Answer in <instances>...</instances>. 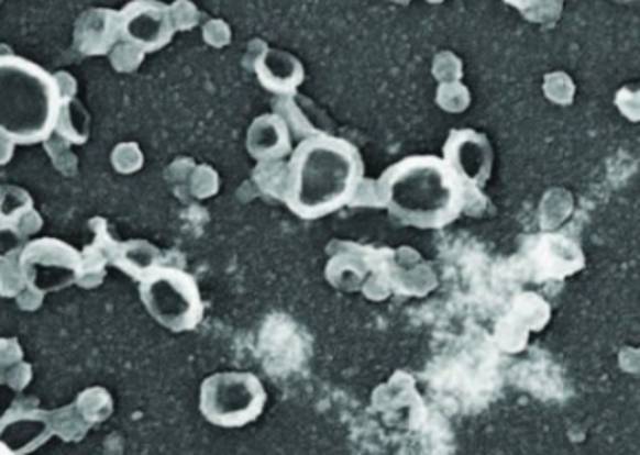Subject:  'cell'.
<instances>
[{
  "label": "cell",
  "instance_id": "cell-9",
  "mask_svg": "<svg viewBox=\"0 0 640 455\" xmlns=\"http://www.w3.org/2000/svg\"><path fill=\"white\" fill-rule=\"evenodd\" d=\"M53 436L49 411L40 409L36 398L15 399L0 417V443L13 455H29Z\"/></svg>",
  "mask_w": 640,
  "mask_h": 455
},
{
  "label": "cell",
  "instance_id": "cell-21",
  "mask_svg": "<svg viewBox=\"0 0 640 455\" xmlns=\"http://www.w3.org/2000/svg\"><path fill=\"white\" fill-rule=\"evenodd\" d=\"M23 347L15 337H0V366H10L23 360Z\"/></svg>",
  "mask_w": 640,
  "mask_h": 455
},
{
  "label": "cell",
  "instance_id": "cell-4",
  "mask_svg": "<svg viewBox=\"0 0 640 455\" xmlns=\"http://www.w3.org/2000/svg\"><path fill=\"white\" fill-rule=\"evenodd\" d=\"M140 298L156 323L177 334L198 329L206 315L198 281L177 266H156L140 279Z\"/></svg>",
  "mask_w": 640,
  "mask_h": 455
},
{
  "label": "cell",
  "instance_id": "cell-24",
  "mask_svg": "<svg viewBox=\"0 0 640 455\" xmlns=\"http://www.w3.org/2000/svg\"><path fill=\"white\" fill-rule=\"evenodd\" d=\"M509 7L517 8V10H530V8L539 4L541 0H504Z\"/></svg>",
  "mask_w": 640,
  "mask_h": 455
},
{
  "label": "cell",
  "instance_id": "cell-16",
  "mask_svg": "<svg viewBox=\"0 0 640 455\" xmlns=\"http://www.w3.org/2000/svg\"><path fill=\"white\" fill-rule=\"evenodd\" d=\"M31 210H34V201L29 191L20 186H0V223L18 225Z\"/></svg>",
  "mask_w": 640,
  "mask_h": 455
},
{
  "label": "cell",
  "instance_id": "cell-18",
  "mask_svg": "<svg viewBox=\"0 0 640 455\" xmlns=\"http://www.w3.org/2000/svg\"><path fill=\"white\" fill-rule=\"evenodd\" d=\"M31 382H33L31 364L21 360L10 366H0V386H8L13 392H23Z\"/></svg>",
  "mask_w": 640,
  "mask_h": 455
},
{
  "label": "cell",
  "instance_id": "cell-6",
  "mask_svg": "<svg viewBox=\"0 0 640 455\" xmlns=\"http://www.w3.org/2000/svg\"><path fill=\"white\" fill-rule=\"evenodd\" d=\"M18 263L26 287L42 295L68 289L81 274V252L52 236L26 242Z\"/></svg>",
  "mask_w": 640,
  "mask_h": 455
},
{
  "label": "cell",
  "instance_id": "cell-3",
  "mask_svg": "<svg viewBox=\"0 0 640 455\" xmlns=\"http://www.w3.org/2000/svg\"><path fill=\"white\" fill-rule=\"evenodd\" d=\"M57 77L18 55H0V137L38 145L52 137L63 108Z\"/></svg>",
  "mask_w": 640,
  "mask_h": 455
},
{
  "label": "cell",
  "instance_id": "cell-11",
  "mask_svg": "<svg viewBox=\"0 0 640 455\" xmlns=\"http://www.w3.org/2000/svg\"><path fill=\"white\" fill-rule=\"evenodd\" d=\"M257 79L275 95H294L305 81L301 60L286 51L267 49L256 60Z\"/></svg>",
  "mask_w": 640,
  "mask_h": 455
},
{
  "label": "cell",
  "instance_id": "cell-10",
  "mask_svg": "<svg viewBox=\"0 0 640 455\" xmlns=\"http://www.w3.org/2000/svg\"><path fill=\"white\" fill-rule=\"evenodd\" d=\"M246 148L257 162H276L291 154V135L278 114H262L252 122L246 135Z\"/></svg>",
  "mask_w": 640,
  "mask_h": 455
},
{
  "label": "cell",
  "instance_id": "cell-15",
  "mask_svg": "<svg viewBox=\"0 0 640 455\" xmlns=\"http://www.w3.org/2000/svg\"><path fill=\"white\" fill-rule=\"evenodd\" d=\"M76 407L90 425L100 424L111 417L113 398L102 386H92L77 396Z\"/></svg>",
  "mask_w": 640,
  "mask_h": 455
},
{
  "label": "cell",
  "instance_id": "cell-25",
  "mask_svg": "<svg viewBox=\"0 0 640 455\" xmlns=\"http://www.w3.org/2000/svg\"><path fill=\"white\" fill-rule=\"evenodd\" d=\"M4 143H8V141L0 137V165L7 164L8 159H10V156H12V148H7V151L2 148Z\"/></svg>",
  "mask_w": 640,
  "mask_h": 455
},
{
  "label": "cell",
  "instance_id": "cell-13",
  "mask_svg": "<svg viewBox=\"0 0 640 455\" xmlns=\"http://www.w3.org/2000/svg\"><path fill=\"white\" fill-rule=\"evenodd\" d=\"M113 265L122 273L129 274L130 278L140 281L156 266L164 265V263H162L161 249L153 246L151 242L129 241L119 244Z\"/></svg>",
  "mask_w": 640,
  "mask_h": 455
},
{
  "label": "cell",
  "instance_id": "cell-26",
  "mask_svg": "<svg viewBox=\"0 0 640 455\" xmlns=\"http://www.w3.org/2000/svg\"><path fill=\"white\" fill-rule=\"evenodd\" d=\"M0 455H13L10 450L4 446V444L0 443Z\"/></svg>",
  "mask_w": 640,
  "mask_h": 455
},
{
  "label": "cell",
  "instance_id": "cell-7",
  "mask_svg": "<svg viewBox=\"0 0 640 455\" xmlns=\"http://www.w3.org/2000/svg\"><path fill=\"white\" fill-rule=\"evenodd\" d=\"M172 8L158 0H132L119 12V34L124 44L142 53H156L174 40Z\"/></svg>",
  "mask_w": 640,
  "mask_h": 455
},
{
  "label": "cell",
  "instance_id": "cell-2",
  "mask_svg": "<svg viewBox=\"0 0 640 455\" xmlns=\"http://www.w3.org/2000/svg\"><path fill=\"white\" fill-rule=\"evenodd\" d=\"M379 197L387 212L408 228L435 231L455 223L466 209V188L442 158L408 156L379 177Z\"/></svg>",
  "mask_w": 640,
  "mask_h": 455
},
{
  "label": "cell",
  "instance_id": "cell-1",
  "mask_svg": "<svg viewBox=\"0 0 640 455\" xmlns=\"http://www.w3.org/2000/svg\"><path fill=\"white\" fill-rule=\"evenodd\" d=\"M365 177L357 146L316 133L289 154L283 199L301 220H321L347 207Z\"/></svg>",
  "mask_w": 640,
  "mask_h": 455
},
{
  "label": "cell",
  "instance_id": "cell-17",
  "mask_svg": "<svg viewBox=\"0 0 640 455\" xmlns=\"http://www.w3.org/2000/svg\"><path fill=\"white\" fill-rule=\"evenodd\" d=\"M25 287V278H23L18 259L2 260L0 263V297L15 298Z\"/></svg>",
  "mask_w": 640,
  "mask_h": 455
},
{
  "label": "cell",
  "instance_id": "cell-5",
  "mask_svg": "<svg viewBox=\"0 0 640 455\" xmlns=\"http://www.w3.org/2000/svg\"><path fill=\"white\" fill-rule=\"evenodd\" d=\"M267 407L262 379L250 371H220L201 382L199 412L222 430H241L254 424Z\"/></svg>",
  "mask_w": 640,
  "mask_h": 455
},
{
  "label": "cell",
  "instance_id": "cell-22",
  "mask_svg": "<svg viewBox=\"0 0 640 455\" xmlns=\"http://www.w3.org/2000/svg\"><path fill=\"white\" fill-rule=\"evenodd\" d=\"M45 295L42 292L34 291L31 287H25L23 291L15 297V302L20 306V310L23 311H36L42 308V303H44Z\"/></svg>",
  "mask_w": 640,
  "mask_h": 455
},
{
  "label": "cell",
  "instance_id": "cell-27",
  "mask_svg": "<svg viewBox=\"0 0 640 455\" xmlns=\"http://www.w3.org/2000/svg\"><path fill=\"white\" fill-rule=\"evenodd\" d=\"M620 2H626V0H620Z\"/></svg>",
  "mask_w": 640,
  "mask_h": 455
},
{
  "label": "cell",
  "instance_id": "cell-14",
  "mask_svg": "<svg viewBox=\"0 0 640 455\" xmlns=\"http://www.w3.org/2000/svg\"><path fill=\"white\" fill-rule=\"evenodd\" d=\"M49 424L53 435L63 439L65 443H81L92 425L85 420L76 403L49 411Z\"/></svg>",
  "mask_w": 640,
  "mask_h": 455
},
{
  "label": "cell",
  "instance_id": "cell-19",
  "mask_svg": "<svg viewBox=\"0 0 640 455\" xmlns=\"http://www.w3.org/2000/svg\"><path fill=\"white\" fill-rule=\"evenodd\" d=\"M26 244L25 234L10 223H0V263L18 259Z\"/></svg>",
  "mask_w": 640,
  "mask_h": 455
},
{
  "label": "cell",
  "instance_id": "cell-8",
  "mask_svg": "<svg viewBox=\"0 0 640 455\" xmlns=\"http://www.w3.org/2000/svg\"><path fill=\"white\" fill-rule=\"evenodd\" d=\"M442 159L461 178L466 190H483L493 175V145L487 135L470 127L449 132Z\"/></svg>",
  "mask_w": 640,
  "mask_h": 455
},
{
  "label": "cell",
  "instance_id": "cell-12",
  "mask_svg": "<svg viewBox=\"0 0 640 455\" xmlns=\"http://www.w3.org/2000/svg\"><path fill=\"white\" fill-rule=\"evenodd\" d=\"M119 38V12L115 10H89L77 21L76 47L85 55H106Z\"/></svg>",
  "mask_w": 640,
  "mask_h": 455
},
{
  "label": "cell",
  "instance_id": "cell-20",
  "mask_svg": "<svg viewBox=\"0 0 640 455\" xmlns=\"http://www.w3.org/2000/svg\"><path fill=\"white\" fill-rule=\"evenodd\" d=\"M113 164H115L117 171L134 173L135 169L142 167V152L137 151V146L134 145L117 146Z\"/></svg>",
  "mask_w": 640,
  "mask_h": 455
},
{
  "label": "cell",
  "instance_id": "cell-23",
  "mask_svg": "<svg viewBox=\"0 0 640 455\" xmlns=\"http://www.w3.org/2000/svg\"><path fill=\"white\" fill-rule=\"evenodd\" d=\"M15 228L20 229L21 233L25 234L26 238H29L31 234L38 233L40 229H42V218H40L36 210H31L29 214L21 218Z\"/></svg>",
  "mask_w": 640,
  "mask_h": 455
}]
</instances>
